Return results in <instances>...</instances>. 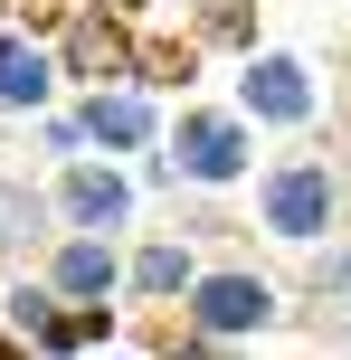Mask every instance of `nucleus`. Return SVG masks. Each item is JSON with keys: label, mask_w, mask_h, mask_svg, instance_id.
<instances>
[{"label": "nucleus", "mask_w": 351, "mask_h": 360, "mask_svg": "<svg viewBox=\"0 0 351 360\" xmlns=\"http://www.w3.org/2000/svg\"><path fill=\"white\" fill-rule=\"evenodd\" d=\"M276 228H295V237L323 228V171H285L276 180Z\"/></svg>", "instance_id": "1"}, {"label": "nucleus", "mask_w": 351, "mask_h": 360, "mask_svg": "<svg viewBox=\"0 0 351 360\" xmlns=\"http://www.w3.org/2000/svg\"><path fill=\"white\" fill-rule=\"evenodd\" d=\"M257 313H266V285H238V275L200 294V323L209 332H238V323H257Z\"/></svg>", "instance_id": "2"}, {"label": "nucleus", "mask_w": 351, "mask_h": 360, "mask_svg": "<svg viewBox=\"0 0 351 360\" xmlns=\"http://www.w3.org/2000/svg\"><path fill=\"white\" fill-rule=\"evenodd\" d=\"M247 105H257V114H304V76L285 67V57H266V67L247 76Z\"/></svg>", "instance_id": "3"}, {"label": "nucleus", "mask_w": 351, "mask_h": 360, "mask_svg": "<svg viewBox=\"0 0 351 360\" xmlns=\"http://www.w3.org/2000/svg\"><path fill=\"white\" fill-rule=\"evenodd\" d=\"M181 162L200 171V180H219V171H238V133H228V124H190V143H181Z\"/></svg>", "instance_id": "4"}, {"label": "nucleus", "mask_w": 351, "mask_h": 360, "mask_svg": "<svg viewBox=\"0 0 351 360\" xmlns=\"http://www.w3.org/2000/svg\"><path fill=\"white\" fill-rule=\"evenodd\" d=\"M67 209H76V218H124V180H95V171H86V180L67 190Z\"/></svg>", "instance_id": "5"}, {"label": "nucleus", "mask_w": 351, "mask_h": 360, "mask_svg": "<svg viewBox=\"0 0 351 360\" xmlns=\"http://www.w3.org/2000/svg\"><path fill=\"white\" fill-rule=\"evenodd\" d=\"M38 86H48V76H38V57H29V48H0V95H10V105H29Z\"/></svg>", "instance_id": "6"}, {"label": "nucleus", "mask_w": 351, "mask_h": 360, "mask_svg": "<svg viewBox=\"0 0 351 360\" xmlns=\"http://www.w3.org/2000/svg\"><path fill=\"white\" fill-rule=\"evenodd\" d=\"M19 228H38V199L29 190H0V237H19Z\"/></svg>", "instance_id": "7"}, {"label": "nucleus", "mask_w": 351, "mask_h": 360, "mask_svg": "<svg viewBox=\"0 0 351 360\" xmlns=\"http://www.w3.org/2000/svg\"><path fill=\"white\" fill-rule=\"evenodd\" d=\"M67 285H76V294H95V285H105V256L76 247V256H67Z\"/></svg>", "instance_id": "8"}, {"label": "nucleus", "mask_w": 351, "mask_h": 360, "mask_svg": "<svg viewBox=\"0 0 351 360\" xmlns=\"http://www.w3.org/2000/svg\"><path fill=\"white\" fill-rule=\"evenodd\" d=\"M143 285H152V294H171V285H181V256H171V247H162V256H143Z\"/></svg>", "instance_id": "9"}]
</instances>
